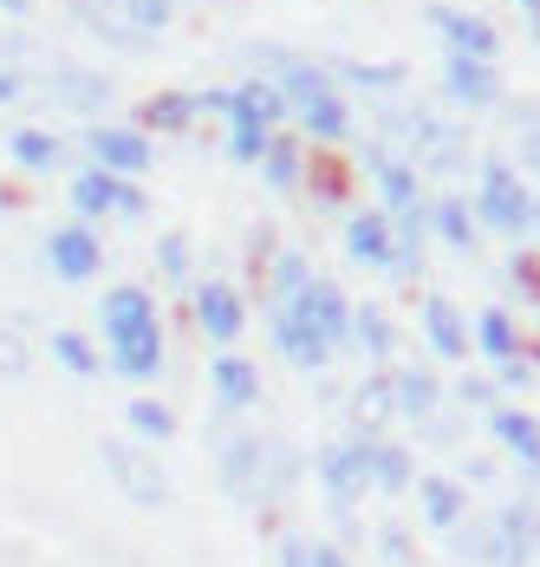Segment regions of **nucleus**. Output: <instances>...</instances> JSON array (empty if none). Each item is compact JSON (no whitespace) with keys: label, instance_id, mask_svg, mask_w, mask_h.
Instances as JSON below:
<instances>
[{"label":"nucleus","instance_id":"nucleus-34","mask_svg":"<svg viewBox=\"0 0 540 567\" xmlns=\"http://www.w3.org/2000/svg\"><path fill=\"white\" fill-rule=\"evenodd\" d=\"M163 268L183 281V268H189V248H183V235H163Z\"/></svg>","mask_w":540,"mask_h":567},{"label":"nucleus","instance_id":"nucleus-6","mask_svg":"<svg viewBox=\"0 0 540 567\" xmlns=\"http://www.w3.org/2000/svg\"><path fill=\"white\" fill-rule=\"evenodd\" d=\"M293 307H300V313H307V320H313V327H320L332 346L359 340V313H352V300H345V293H339L332 281H320V275H313V281L293 293Z\"/></svg>","mask_w":540,"mask_h":567},{"label":"nucleus","instance_id":"nucleus-29","mask_svg":"<svg viewBox=\"0 0 540 567\" xmlns=\"http://www.w3.org/2000/svg\"><path fill=\"white\" fill-rule=\"evenodd\" d=\"M359 346H365L372 359H391V346H397V333H391V320H384L378 307H359Z\"/></svg>","mask_w":540,"mask_h":567},{"label":"nucleus","instance_id":"nucleus-30","mask_svg":"<svg viewBox=\"0 0 540 567\" xmlns=\"http://www.w3.org/2000/svg\"><path fill=\"white\" fill-rule=\"evenodd\" d=\"M261 164H268V183H273V189H293V176H300V151H293V144H273Z\"/></svg>","mask_w":540,"mask_h":567},{"label":"nucleus","instance_id":"nucleus-24","mask_svg":"<svg viewBox=\"0 0 540 567\" xmlns=\"http://www.w3.org/2000/svg\"><path fill=\"white\" fill-rule=\"evenodd\" d=\"M391 385H397V411H404V417H430L436 411V379L430 372H397Z\"/></svg>","mask_w":540,"mask_h":567},{"label":"nucleus","instance_id":"nucleus-33","mask_svg":"<svg viewBox=\"0 0 540 567\" xmlns=\"http://www.w3.org/2000/svg\"><path fill=\"white\" fill-rule=\"evenodd\" d=\"M196 105H202V99H163V105H150V124H157V131H176V124H189V112H196Z\"/></svg>","mask_w":540,"mask_h":567},{"label":"nucleus","instance_id":"nucleus-9","mask_svg":"<svg viewBox=\"0 0 540 567\" xmlns=\"http://www.w3.org/2000/svg\"><path fill=\"white\" fill-rule=\"evenodd\" d=\"M85 151H92L105 171H117V176L150 171V144H144V131H117V124H98V131L85 137Z\"/></svg>","mask_w":540,"mask_h":567},{"label":"nucleus","instance_id":"nucleus-22","mask_svg":"<svg viewBox=\"0 0 540 567\" xmlns=\"http://www.w3.org/2000/svg\"><path fill=\"white\" fill-rule=\"evenodd\" d=\"M476 346L501 365V359H515V352H521V333H515V320H508L501 307H488L482 320H476Z\"/></svg>","mask_w":540,"mask_h":567},{"label":"nucleus","instance_id":"nucleus-16","mask_svg":"<svg viewBox=\"0 0 540 567\" xmlns=\"http://www.w3.org/2000/svg\"><path fill=\"white\" fill-rule=\"evenodd\" d=\"M424 340L436 346V359H469V327H463V313L443 293L424 300Z\"/></svg>","mask_w":540,"mask_h":567},{"label":"nucleus","instance_id":"nucleus-25","mask_svg":"<svg viewBox=\"0 0 540 567\" xmlns=\"http://www.w3.org/2000/svg\"><path fill=\"white\" fill-rule=\"evenodd\" d=\"M7 151H13V164H20V171H53V164H59V144L46 137V131H13V144H7Z\"/></svg>","mask_w":540,"mask_h":567},{"label":"nucleus","instance_id":"nucleus-26","mask_svg":"<svg viewBox=\"0 0 540 567\" xmlns=\"http://www.w3.org/2000/svg\"><path fill=\"white\" fill-rule=\"evenodd\" d=\"M436 235H443L449 248H463V255L476 248V223H469V209H463V203H436Z\"/></svg>","mask_w":540,"mask_h":567},{"label":"nucleus","instance_id":"nucleus-31","mask_svg":"<svg viewBox=\"0 0 540 567\" xmlns=\"http://www.w3.org/2000/svg\"><path fill=\"white\" fill-rule=\"evenodd\" d=\"M307 281H313V275H307V261H300V255H280V261H273V293H280V300H293Z\"/></svg>","mask_w":540,"mask_h":567},{"label":"nucleus","instance_id":"nucleus-17","mask_svg":"<svg viewBox=\"0 0 540 567\" xmlns=\"http://www.w3.org/2000/svg\"><path fill=\"white\" fill-rule=\"evenodd\" d=\"M105 463L124 476V489L137 496V503H169V476L163 470H150L137 451H124V444H105Z\"/></svg>","mask_w":540,"mask_h":567},{"label":"nucleus","instance_id":"nucleus-14","mask_svg":"<svg viewBox=\"0 0 540 567\" xmlns=\"http://www.w3.org/2000/svg\"><path fill=\"white\" fill-rule=\"evenodd\" d=\"M345 255L365 261V268H391V255H397L391 216H352V223H345Z\"/></svg>","mask_w":540,"mask_h":567},{"label":"nucleus","instance_id":"nucleus-3","mask_svg":"<svg viewBox=\"0 0 540 567\" xmlns=\"http://www.w3.org/2000/svg\"><path fill=\"white\" fill-rule=\"evenodd\" d=\"M476 216H482L488 228H501V235H528V228H534V196L521 189V176L508 171V164H488Z\"/></svg>","mask_w":540,"mask_h":567},{"label":"nucleus","instance_id":"nucleus-10","mask_svg":"<svg viewBox=\"0 0 540 567\" xmlns=\"http://www.w3.org/2000/svg\"><path fill=\"white\" fill-rule=\"evenodd\" d=\"M196 320H202V333H209L216 346H228L235 333H241V320H248V313H241V293H235L228 281H202L196 287Z\"/></svg>","mask_w":540,"mask_h":567},{"label":"nucleus","instance_id":"nucleus-19","mask_svg":"<svg viewBox=\"0 0 540 567\" xmlns=\"http://www.w3.org/2000/svg\"><path fill=\"white\" fill-rule=\"evenodd\" d=\"M417 503H424V515H430V528H443V535H449V528L463 522V509H469L463 489H456L449 476H417Z\"/></svg>","mask_w":540,"mask_h":567},{"label":"nucleus","instance_id":"nucleus-13","mask_svg":"<svg viewBox=\"0 0 540 567\" xmlns=\"http://www.w3.org/2000/svg\"><path fill=\"white\" fill-rule=\"evenodd\" d=\"M488 431H495V444H501V451H515L521 463H528V476H540V424L528 417V411L495 404V411H488Z\"/></svg>","mask_w":540,"mask_h":567},{"label":"nucleus","instance_id":"nucleus-28","mask_svg":"<svg viewBox=\"0 0 540 567\" xmlns=\"http://www.w3.org/2000/svg\"><path fill=\"white\" fill-rule=\"evenodd\" d=\"M417 483V470H411V456L397 451V444H378V489H391V496H404Z\"/></svg>","mask_w":540,"mask_h":567},{"label":"nucleus","instance_id":"nucleus-40","mask_svg":"<svg viewBox=\"0 0 540 567\" xmlns=\"http://www.w3.org/2000/svg\"><path fill=\"white\" fill-rule=\"evenodd\" d=\"M0 7H13V13H20V7H27V0H0Z\"/></svg>","mask_w":540,"mask_h":567},{"label":"nucleus","instance_id":"nucleus-20","mask_svg":"<svg viewBox=\"0 0 540 567\" xmlns=\"http://www.w3.org/2000/svg\"><path fill=\"white\" fill-rule=\"evenodd\" d=\"M372 176H378L391 216H417V171H411V164H397V157H372Z\"/></svg>","mask_w":540,"mask_h":567},{"label":"nucleus","instance_id":"nucleus-27","mask_svg":"<svg viewBox=\"0 0 540 567\" xmlns=\"http://www.w3.org/2000/svg\"><path fill=\"white\" fill-rule=\"evenodd\" d=\"M53 359L72 372V379H92V372H98V352L79 340V333H53Z\"/></svg>","mask_w":540,"mask_h":567},{"label":"nucleus","instance_id":"nucleus-39","mask_svg":"<svg viewBox=\"0 0 540 567\" xmlns=\"http://www.w3.org/2000/svg\"><path fill=\"white\" fill-rule=\"evenodd\" d=\"M515 7H528V13H540V0H515Z\"/></svg>","mask_w":540,"mask_h":567},{"label":"nucleus","instance_id":"nucleus-37","mask_svg":"<svg viewBox=\"0 0 540 567\" xmlns=\"http://www.w3.org/2000/svg\"><path fill=\"white\" fill-rule=\"evenodd\" d=\"M307 567H345V555H339V548H325V542H320V548H313V561H307Z\"/></svg>","mask_w":540,"mask_h":567},{"label":"nucleus","instance_id":"nucleus-12","mask_svg":"<svg viewBox=\"0 0 540 567\" xmlns=\"http://www.w3.org/2000/svg\"><path fill=\"white\" fill-rule=\"evenodd\" d=\"M209 385H216L221 411H248V404H261V372H255L241 352H221V359H209Z\"/></svg>","mask_w":540,"mask_h":567},{"label":"nucleus","instance_id":"nucleus-36","mask_svg":"<svg viewBox=\"0 0 540 567\" xmlns=\"http://www.w3.org/2000/svg\"><path fill=\"white\" fill-rule=\"evenodd\" d=\"M463 404H495V392H488L482 379H463Z\"/></svg>","mask_w":540,"mask_h":567},{"label":"nucleus","instance_id":"nucleus-38","mask_svg":"<svg viewBox=\"0 0 540 567\" xmlns=\"http://www.w3.org/2000/svg\"><path fill=\"white\" fill-rule=\"evenodd\" d=\"M521 164H528V171H540V131H528V144H521Z\"/></svg>","mask_w":540,"mask_h":567},{"label":"nucleus","instance_id":"nucleus-2","mask_svg":"<svg viewBox=\"0 0 540 567\" xmlns=\"http://www.w3.org/2000/svg\"><path fill=\"white\" fill-rule=\"evenodd\" d=\"M287 99H293V112L307 124V137H345V105H339V92H332V79L325 72H307V65H287Z\"/></svg>","mask_w":540,"mask_h":567},{"label":"nucleus","instance_id":"nucleus-21","mask_svg":"<svg viewBox=\"0 0 540 567\" xmlns=\"http://www.w3.org/2000/svg\"><path fill=\"white\" fill-rule=\"evenodd\" d=\"M72 203H79V216H105V209H117L124 203V183H117V171H85L79 183H72Z\"/></svg>","mask_w":540,"mask_h":567},{"label":"nucleus","instance_id":"nucleus-8","mask_svg":"<svg viewBox=\"0 0 540 567\" xmlns=\"http://www.w3.org/2000/svg\"><path fill=\"white\" fill-rule=\"evenodd\" d=\"M228 117H235L228 157H235V164H261V157L273 151V137H268V112L248 99V85H241V92H228Z\"/></svg>","mask_w":540,"mask_h":567},{"label":"nucleus","instance_id":"nucleus-7","mask_svg":"<svg viewBox=\"0 0 540 567\" xmlns=\"http://www.w3.org/2000/svg\"><path fill=\"white\" fill-rule=\"evenodd\" d=\"M46 261H53L59 281H92V275H98V235H92L85 223L53 228V241H46Z\"/></svg>","mask_w":540,"mask_h":567},{"label":"nucleus","instance_id":"nucleus-35","mask_svg":"<svg viewBox=\"0 0 540 567\" xmlns=\"http://www.w3.org/2000/svg\"><path fill=\"white\" fill-rule=\"evenodd\" d=\"M307 561H313L307 542H280V567H307Z\"/></svg>","mask_w":540,"mask_h":567},{"label":"nucleus","instance_id":"nucleus-5","mask_svg":"<svg viewBox=\"0 0 540 567\" xmlns=\"http://www.w3.org/2000/svg\"><path fill=\"white\" fill-rule=\"evenodd\" d=\"M273 346H280V352H287V359H293L300 372H320L325 359L339 352V346L325 340L320 327H313V320H307V313L293 307V300H273Z\"/></svg>","mask_w":540,"mask_h":567},{"label":"nucleus","instance_id":"nucleus-4","mask_svg":"<svg viewBox=\"0 0 540 567\" xmlns=\"http://www.w3.org/2000/svg\"><path fill=\"white\" fill-rule=\"evenodd\" d=\"M320 483H325V496H332V509H345L365 483H378V444H372V437L332 444V451L320 456Z\"/></svg>","mask_w":540,"mask_h":567},{"label":"nucleus","instance_id":"nucleus-23","mask_svg":"<svg viewBox=\"0 0 540 567\" xmlns=\"http://www.w3.org/2000/svg\"><path fill=\"white\" fill-rule=\"evenodd\" d=\"M124 424H131L137 437H150V444H163V437L176 431L169 404H157V398H131V404H124Z\"/></svg>","mask_w":540,"mask_h":567},{"label":"nucleus","instance_id":"nucleus-41","mask_svg":"<svg viewBox=\"0 0 540 567\" xmlns=\"http://www.w3.org/2000/svg\"><path fill=\"white\" fill-rule=\"evenodd\" d=\"M534 223H540V203H534Z\"/></svg>","mask_w":540,"mask_h":567},{"label":"nucleus","instance_id":"nucleus-32","mask_svg":"<svg viewBox=\"0 0 540 567\" xmlns=\"http://www.w3.org/2000/svg\"><path fill=\"white\" fill-rule=\"evenodd\" d=\"M27 365H33V352L0 327V379H27Z\"/></svg>","mask_w":540,"mask_h":567},{"label":"nucleus","instance_id":"nucleus-15","mask_svg":"<svg viewBox=\"0 0 540 567\" xmlns=\"http://www.w3.org/2000/svg\"><path fill=\"white\" fill-rule=\"evenodd\" d=\"M443 85H449L456 105H495V72H488V59H476V53H449Z\"/></svg>","mask_w":540,"mask_h":567},{"label":"nucleus","instance_id":"nucleus-11","mask_svg":"<svg viewBox=\"0 0 540 567\" xmlns=\"http://www.w3.org/2000/svg\"><path fill=\"white\" fill-rule=\"evenodd\" d=\"M534 535H540L534 509H501V515H495V535H488V561L528 567V555H534Z\"/></svg>","mask_w":540,"mask_h":567},{"label":"nucleus","instance_id":"nucleus-1","mask_svg":"<svg viewBox=\"0 0 540 567\" xmlns=\"http://www.w3.org/2000/svg\"><path fill=\"white\" fill-rule=\"evenodd\" d=\"M98 320H105V346H111V372L117 379H157L163 365V327H157V300L144 293V287H111L105 307H98Z\"/></svg>","mask_w":540,"mask_h":567},{"label":"nucleus","instance_id":"nucleus-18","mask_svg":"<svg viewBox=\"0 0 540 567\" xmlns=\"http://www.w3.org/2000/svg\"><path fill=\"white\" fill-rule=\"evenodd\" d=\"M430 20H436V33H443L456 53L495 59V47H501V40H495V27H488V20H476V13H449V7H436Z\"/></svg>","mask_w":540,"mask_h":567}]
</instances>
